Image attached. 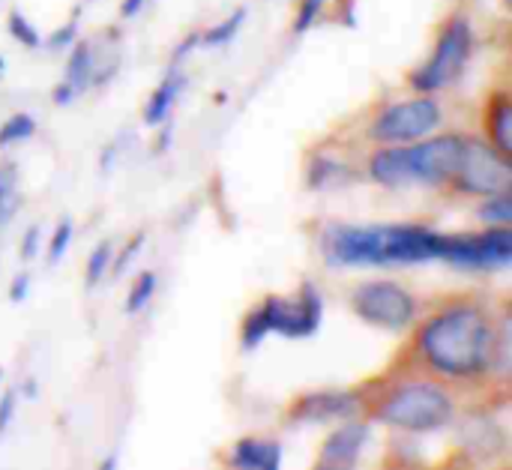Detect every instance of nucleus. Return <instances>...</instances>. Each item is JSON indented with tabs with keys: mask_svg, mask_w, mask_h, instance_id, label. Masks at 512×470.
<instances>
[{
	"mask_svg": "<svg viewBox=\"0 0 512 470\" xmlns=\"http://www.w3.org/2000/svg\"><path fill=\"white\" fill-rule=\"evenodd\" d=\"M15 408H18V390H6L0 396V438L6 435V429L15 420Z\"/></svg>",
	"mask_w": 512,
	"mask_h": 470,
	"instance_id": "29",
	"label": "nucleus"
},
{
	"mask_svg": "<svg viewBox=\"0 0 512 470\" xmlns=\"http://www.w3.org/2000/svg\"><path fill=\"white\" fill-rule=\"evenodd\" d=\"M144 3H147V0H123V3H120V15H123V18H135V15L144 9Z\"/></svg>",
	"mask_w": 512,
	"mask_h": 470,
	"instance_id": "35",
	"label": "nucleus"
},
{
	"mask_svg": "<svg viewBox=\"0 0 512 470\" xmlns=\"http://www.w3.org/2000/svg\"><path fill=\"white\" fill-rule=\"evenodd\" d=\"M438 261L477 273L507 270L512 264V231L489 228L483 234H441Z\"/></svg>",
	"mask_w": 512,
	"mask_h": 470,
	"instance_id": "6",
	"label": "nucleus"
},
{
	"mask_svg": "<svg viewBox=\"0 0 512 470\" xmlns=\"http://www.w3.org/2000/svg\"><path fill=\"white\" fill-rule=\"evenodd\" d=\"M18 396H24V399H36V396H39L36 381H33V378H24V381H21V387H18Z\"/></svg>",
	"mask_w": 512,
	"mask_h": 470,
	"instance_id": "37",
	"label": "nucleus"
},
{
	"mask_svg": "<svg viewBox=\"0 0 512 470\" xmlns=\"http://www.w3.org/2000/svg\"><path fill=\"white\" fill-rule=\"evenodd\" d=\"M462 135H441L417 144H384L369 159V174L387 189L402 186H444L453 180L462 159Z\"/></svg>",
	"mask_w": 512,
	"mask_h": 470,
	"instance_id": "3",
	"label": "nucleus"
},
{
	"mask_svg": "<svg viewBox=\"0 0 512 470\" xmlns=\"http://www.w3.org/2000/svg\"><path fill=\"white\" fill-rule=\"evenodd\" d=\"M6 30H9V36H12L18 45H24V48H39V45H42V36H39V30L33 27V21H27L18 9L9 12Z\"/></svg>",
	"mask_w": 512,
	"mask_h": 470,
	"instance_id": "24",
	"label": "nucleus"
},
{
	"mask_svg": "<svg viewBox=\"0 0 512 470\" xmlns=\"http://www.w3.org/2000/svg\"><path fill=\"white\" fill-rule=\"evenodd\" d=\"M360 411V396L357 393H342V390H324V393H309L303 396L291 417L297 423H333V420H348Z\"/></svg>",
	"mask_w": 512,
	"mask_h": 470,
	"instance_id": "11",
	"label": "nucleus"
},
{
	"mask_svg": "<svg viewBox=\"0 0 512 470\" xmlns=\"http://www.w3.org/2000/svg\"><path fill=\"white\" fill-rule=\"evenodd\" d=\"M75 36H78V24H75V18H72V21H66L60 30H54V33L48 36V48H51V51L69 48V45L75 42Z\"/></svg>",
	"mask_w": 512,
	"mask_h": 470,
	"instance_id": "30",
	"label": "nucleus"
},
{
	"mask_svg": "<svg viewBox=\"0 0 512 470\" xmlns=\"http://www.w3.org/2000/svg\"><path fill=\"white\" fill-rule=\"evenodd\" d=\"M267 336H270V330H267L264 315H261L258 309L249 312L246 321H243V330H240V345H243V351H255Z\"/></svg>",
	"mask_w": 512,
	"mask_h": 470,
	"instance_id": "25",
	"label": "nucleus"
},
{
	"mask_svg": "<svg viewBox=\"0 0 512 470\" xmlns=\"http://www.w3.org/2000/svg\"><path fill=\"white\" fill-rule=\"evenodd\" d=\"M441 234L426 225H345L330 222L321 252L330 267H411L438 261Z\"/></svg>",
	"mask_w": 512,
	"mask_h": 470,
	"instance_id": "2",
	"label": "nucleus"
},
{
	"mask_svg": "<svg viewBox=\"0 0 512 470\" xmlns=\"http://www.w3.org/2000/svg\"><path fill=\"white\" fill-rule=\"evenodd\" d=\"M72 234H75L72 222H69V219H60V222H57V228H54V234H51L48 252H45V258H48V264H51V267L63 261V255H66V249H69V243H72Z\"/></svg>",
	"mask_w": 512,
	"mask_h": 470,
	"instance_id": "26",
	"label": "nucleus"
},
{
	"mask_svg": "<svg viewBox=\"0 0 512 470\" xmlns=\"http://www.w3.org/2000/svg\"><path fill=\"white\" fill-rule=\"evenodd\" d=\"M351 309L360 321L387 333H402L417 318L414 294L402 288L399 282H384V279L357 285L351 294Z\"/></svg>",
	"mask_w": 512,
	"mask_h": 470,
	"instance_id": "7",
	"label": "nucleus"
},
{
	"mask_svg": "<svg viewBox=\"0 0 512 470\" xmlns=\"http://www.w3.org/2000/svg\"><path fill=\"white\" fill-rule=\"evenodd\" d=\"M258 312L264 315L270 333H279L285 339H309L321 327L324 300L312 282H303L297 297H267Z\"/></svg>",
	"mask_w": 512,
	"mask_h": 470,
	"instance_id": "10",
	"label": "nucleus"
},
{
	"mask_svg": "<svg viewBox=\"0 0 512 470\" xmlns=\"http://www.w3.org/2000/svg\"><path fill=\"white\" fill-rule=\"evenodd\" d=\"M504 3H507V6H510V3H512V0H504Z\"/></svg>",
	"mask_w": 512,
	"mask_h": 470,
	"instance_id": "41",
	"label": "nucleus"
},
{
	"mask_svg": "<svg viewBox=\"0 0 512 470\" xmlns=\"http://www.w3.org/2000/svg\"><path fill=\"white\" fill-rule=\"evenodd\" d=\"M171 135H174V129H171V123H165V126H162V135H159V144H156L153 153H165V150L171 147Z\"/></svg>",
	"mask_w": 512,
	"mask_h": 470,
	"instance_id": "36",
	"label": "nucleus"
},
{
	"mask_svg": "<svg viewBox=\"0 0 512 470\" xmlns=\"http://www.w3.org/2000/svg\"><path fill=\"white\" fill-rule=\"evenodd\" d=\"M489 228H510L512 225V198L510 192H498V195H489V201L480 207L477 213Z\"/></svg>",
	"mask_w": 512,
	"mask_h": 470,
	"instance_id": "20",
	"label": "nucleus"
},
{
	"mask_svg": "<svg viewBox=\"0 0 512 470\" xmlns=\"http://www.w3.org/2000/svg\"><path fill=\"white\" fill-rule=\"evenodd\" d=\"M231 465L243 470H276L282 465V447L261 438H243L231 453Z\"/></svg>",
	"mask_w": 512,
	"mask_h": 470,
	"instance_id": "13",
	"label": "nucleus"
},
{
	"mask_svg": "<svg viewBox=\"0 0 512 470\" xmlns=\"http://www.w3.org/2000/svg\"><path fill=\"white\" fill-rule=\"evenodd\" d=\"M51 99H54V105H69V102L75 99V90L63 81V84H57V87L51 90Z\"/></svg>",
	"mask_w": 512,
	"mask_h": 470,
	"instance_id": "34",
	"label": "nucleus"
},
{
	"mask_svg": "<svg viewBox=\"0 0 512 470\" xmlns=\"http://www.w3.org/2000/svg\"><path fill=\"white\" fill-rule=\"evenodd\" d=\"M198 42H201V33H192V36H186V39L180 42V48L171 54V69H174V66H177V63H180V60H183V57H186V54H189L195 45H198Z\"/></svg>",
	"mask_w": 512,
	"mask_h": 470,
	"instance_id": "33",
	"label": "nucleus"
},
{
	"mask_svg": "<svg viewBox=\"0 0 512 470\" xmlns=\"http://www.w3.org/2000/svg\"><path fill=\"white\" fill-rule=\"evenodd\" d=\"M156 285H159V276L153 273V270H144L138 279H135V285L129 288V297H126V312L129 315H138L150 300H153V294H156Z\"/></svg>",
	"mask_w": 512,
	"mask_h": 470,
	"instance_id": "23",
	"label": "nucleus"
},
{
	"mask_svg": "<svg viewBox=\"0 0 512 470\" xmlns=\"http://www.w3.org/2000/svg\"><path fill=\"white\" fill-rule=\"evenodd\" d=\"M21 207L18 168L15 162H0V225H6Z\"/></svg>",
	"mask_w": 512,
	"mask_h": 470,
	"instance_id": "17",
	"label": "nucleus"
},
{
	"mask_svg": "<svg viewBox=\"0 0 512 470\" xmlns=\"http://www.w3.org/2000/svg\"><path fill=\"white\" fill-rule=\"evenodd\" d=\"M39 243H42V231H39V225H30L27 231H24V237H21V261H33L36 258V252H39Z\"/></svg>",
	"mask_w": 512,
	"mask_h": 470,
	"instance_id": "31",
	"label": "nucleus"
},
{
	"mask_svg": "<svg viewBox=\"0 0 512 470\" xmlns=\"http://www.w3.org/2000/svg\"><path fill=\"white\" fill-rule=\"evenodd\" d=\"M486 126H489V135H492V144L512 156V102L507 96H498L489 108V117H486Z\"/></svg>",
	"mask_w": 512,
	"mask_h": 470,
	"instance_id": "16",
	"label": "nucleus"
},
{
	"mask_svg": "<svg viewBox=\"0 0 512 470\" xmlns=\"http://www.w3.org/2000/svg\"><path fill=\"white\" fill-rule=\"evenodd\" d=\"M99 468H102V470L117 468V456H108V459H105V462H102V465H99Z\"/></svg>",
	"mask_w": 512,
	"mask_h": 470,
	"instance_id": "38",
	"label": "nucleus"
},
{
	"mask_svg": "<svg viewBox=\"0 0 512 470\" xmlns=\"http://www.w3.org/2000/svg\"><path fill=\"white\" fill-rule=\"evenodd\" d=\"M0 381H3V369H0Z\"/></svg>",
	"mask_w": 512,
	"mask_h": 470,
	"instance_id": "40",
	"label": "nucleus"
},
{
	"mask_svg": "<svg viewBox=\"0 0 512 470\" xmlns=\"http://www.w3.org/2000/svg\"><path fill=\"white\" fill-rule=\"evenodd\" d=\"M321 6H324V0H303L300 3V12H297V21H294V33H306L318 21Z\"/></svg>",
	"mask_w": 512,
	"mask_h": 470,
	"instance_id": "28",
	"label": "nucleus"
},
{
	"mask_svg": "<svg viewBox=\"0 0 512 470\" xmlns=\"http://www.w3.org/2000/svg\"><path fill=\"white\" fill-rule=\"evenodd\" d=\"M444 120L441 105L432 96H417L384 108L372 123V138L381 144H405L432 135Z\"/></svg>",
	"mask_w": 512,
	"mask_h": 470,
	"instance_id": "9",
	"label": "nucleus"
},
{
	"mask_svg": "<svg viewBox=\"0 0 512 470\" xmlns=\"http://www.w3.org/2000/svg\"><path fill=\"white\" fill-rule=\"evenodd\" d=\"M27 294H30V276H27V273H18V276L12 279V285H9V300H12V303H24Z\"/></svg>",
	"mask_w": 512,
	"mask_h": 470,
	"instance_id": "32",
	"label": "nucleus"
},
{
	"mask_svg": "<svg viewBox=\"0 0 512 470\" xmlns=\"http://www.w3.org/2000/svg\"><path fill=\"white\" fill-rule=\"evenodd\" d=\"M33 132H36L33 114H27V111L12 114V117L0 126V150H3V147H12V144H21V141H27V138H33Z\"/></svg>",
	"mask_w": 512,
	"mask_h": 470,
	"instance_id": "21",
	"label": "nucleus"
},
{
	"mask_svg": "<svg viewBox=\"0 0 512 470\" xmlns=\"http://www.w3.org/2000/svg\"><path fill=\"white\" fill-rule=\"evenodd\" d=\"M342 180H348V165L345 162H336V159H327V156H315L309 162V174H306L309 189H330V186H336Z\"/></svg>",
	"mask_w": 512,
	"mask_h": 470,
	"instance_id": "18",
	"label": "nucleus"
},
{
	"mask_svg": "<svg viewBox=\"0 0 512 470\" xmlns=\"http://www.w3.org/2000/svg\"><path fill=\"white\" fill-rule=\"evenodd\" d=\"M183 84H186V78L177 75V69H171L168 78L153 90V96H150V102H147V108H144V123H147V126H162V123L168 120V114H171V108H174L180 90H183Z\"/></svg>",
	"mask_w": 512,
	"mask_h": 470,
	"instance_id": "14",
	"label": "nucleus"
},
{
	"mask_svg": "<svg viewBox=\"0 0 512 470\" xmlns=\"http://www.w3.org/2000/svg\"><path fill=\"white\" fill-rule=\"evenodd\" d=\"M111 258H114V243H111V240L96 243V249H93L90 258H87V270H84L87 288H96V285L105 279V273H108V267H111Z\"/></svg>",
	"mask_w": 512,
	"mask_h": 470,
	"instance_id": "22",
	"label": "nucleus"
},
{
	"mask_svg": "<svg viewBox=\"0 0 512 470\" xmlns=\"http://www.w3.org/2000/svg\"><path fill=\"white\" fill-rule=\"evenodd\" d=\"M459 192L468 195H498L510 192L512 186V162L507 153H501L492 141L465 138L462 141V159L450 180Z\"/></svg>",
	"mask_w": 512,
	"mask_h": 470,
	"instance_id": "8",
	"label": "nucleus"
},
{
	"mask_svg": "<svg viewBox=\"0 0 512 470\" xmlns=\"http://www.w3.org/2000/svg\"><path fill=\"white\" fill-rule=\"evenodd\" d=\"M243 21H246V9L240 6V9H234L225 21L207 27V30L201 33V45H204V48H222V45H228V42L240 33Z\"/></svg>",
	"mask_w": 512,
	"mask_h": 470,
	"instance_id": "19",
	"label": "nucleus"
},
{
	"mask_svg": "<svg viewBox=\"0 0 512 470\" xmlns=\"http://www.w3.org/2000/svg\"><path fill=\"white\" fill-rule=\"evenodd\" d=\"M369 438H372V432L363 423H345V426H339L336 432L327 435V441L321 447V456H318V468H354L360 462L363 447L369 444Z\"/></svg>",
	"mask_w": 512,
	"mask_h": 470,
	"instance_id": "12",
	"label": "nucleus"
},
{
	"mask_svg": "<svg viewBox=\"0 0 512 470\" xmlns=\"http://www.w3.org/2000/svg\"><path fill=\"white\" fill-rule=\"evenodd\" d=\"M423 360L447 378H480L504 357L501 333L480 306H453L420 333Z\"/></svg>",
	"mask_w": 512,
	"mask_h": 470,
	"instance_id": "1",
	"label": "nucleus"
},
{
	"mask_svg": "<svg viewBox=\"0 0 512 470\" xmlns=\"http://www.w3.org/2000/svg\"><path fill=\"white\" fill-rule=\"evenodd\" d=\"M93 72H96V57L90 42H72V54L66 60V84L75 90V96H81L87 87H93Z\"/></svg>",
	"mask_w": 512,
	"mask_h": 470,
	"instance_id": "15",
	"label": "nucleus"
},
{
	"mask_svg": "<svg viewBox=\"0 0 512 470\" xmlns=\"http://www.w3.org/2000/svg\"><path fill=\"white\" fill-rule=\"evenodd\" d=\"M378 420L390 429L426 435L447 429L453 420V399L432 381H408L390 390L378 405Z\"/></svg>",
	"mask_w": 512,
	"mask_h": 470,
	"instance_id": "4",
	"label": "nucleus"
},
{
	"mask_svg": "<svg viewBox=\"0 0 512 470\" xmlns=\"http://www.w3.org/2000/svg\"><path fill=\"white\" fill-rule=\"evenodd\" d=\"M144 237H147V234H144V231H138V234L123 246V252H120L117 258H111V267H108V270H111V276H120V273L132 264V258H135V255H138V249L144 246Z\"/></svg>",
	"mask_w": 512,
	"mask_h": 470,
	"instance_id": "27",
	"label": "nucleus"
},
{
	"mask_svg": "<svg viewBox=\"0 0 512 470\" xmlns=\"http://www.w3.org/2000/svg\"><path fill=\"white\" fill-rule=\"evenodd\" d=\"M3 69H6V63H3V57H0V78H3Z\"/></svg>",
	"mask_w": 512,
	"mask_h": 470,
	"instance_id": "39",
	"label": "nucleus"
},
{
	"mask_svg": "<svg viewBox=\"0 0 512 470\" xmlns=\"http://www.w3.org/2000/svg\"><path fill=\"white\" fill-rule=\"evenodd\" d=\"M474 54V27L465 15H456L441 30L432 57L411 72V87L417 93H438L450 84H456Z\"/></svg>",
	"mask_w": 512,
	"mask_h": 470,
	"instance_id": "5",
	"label": "nucleus"
}]
</instances>
